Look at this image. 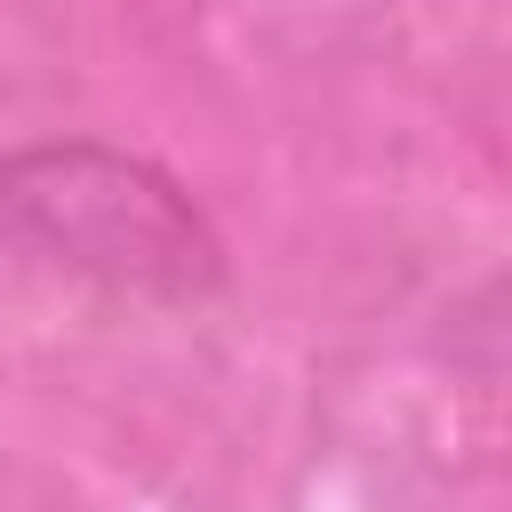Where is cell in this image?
Instances as JSON below:
<instances>
[{
	"instance_id": "1",
	"label": "cell",
	"mask_w": 512,
	"mask_h": 512,
	"mask_svg": "<svg viewBox=\"0 0 512 512\" xmlns=\"http://www.w3.org/2000/svg\"><path fill=\"white\" fill-rule=\"evenodd\" d=\"M0 232L80 280L120 296H208L224 280V240L192 192L112 144H24L0 160Z\"/></svg>"
}]
</instances>
